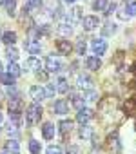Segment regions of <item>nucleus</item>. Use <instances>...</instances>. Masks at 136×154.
I'll list each match as a JSON object with an SVG mask.
<instances>
[{
	"label": "nucleus",
	"mask_w": 136,
	"mask_h": 154,
	"mask_svg": "<svg viewBox=\"0 0 136 154\" xmlns=\"http://www.w3.org/2000/svg\"><path fill=\"white\" fill-rule=\"evenodd\" d=\"M42 107H40V103H31L29 107H27V111H26V123L29 125V127H33V125H36L38 122H40V118H42Z\"/></svg>",
	"instance_id": "f257e3e1"
},
{
	"label": "nucleus",
	"mask_w": 136,
	"mask_h": 154,
	"mask_svg": "<svg viewBox=\"0 0 136 154\" xmlns=\"http://www.w3.org/2000/svg\"><path fill=\"white\" fill-rule=\"evenodd\" d=\"M82 26L85 31H94L98 26H100V18L94 17V15H89V17H84L82 18Z\"/></svg>",
	"instance_id": "f03ea898"
},
{
	"label": "nucleus",
	"mask_w": 136,
	"mask_h": 154,
	"mask_svg": "<svg viewBox=\"0 0 136 154\" xmlns=\"http://www.w3.org/2000/svg\"><path fill=\"white\" fill-rule=\"evenodd\" d=\"M45 69H47V72H58L62 69V62L54 56H47L45 58Z\"/></svg>",
	"instance_id": "7ed1b4c3"
},
{
	"label": "nucleus",
	"mask_w": 136,
	"mask_h": 154,
	"mask_svg": "<svg viewBox=\"0 0 136 154\" xmlns=\"http://www.w3.org/2000/svg\"><path fill=\"white\" fill-rule=\"evenodd\" d=\"M91 47H93L94 54H96V56H100V54H104V53L107 51V42H105L104 38H94V40H93V44H91Z\"/></svg>",
	"instance_id": "20e7f679"
},
{
	"label": "nucleus",
	"mask_w": 136,
	"mask_h": 154,
	"mask_svg": "<svg viewBox=\"0 0 136 154\" xmlns=\"http://www.w3.org/2000/svg\"><path fill=\"white\" fill-rule=\"evenodd\" d=\"M76 85L84 91H91L93 89V80L89 78L87 74H78V78H76Z\"/></svg>",
	"instance_id": "39448f33"
},
{
	"label": "nucleus",
	"mask_w": 136,
	"mask_h": 154,
	"mask_svg": "<svg viewBox=\"0 0 136 154\" xmlns=\"http://www.w3.org/2000/svg\"><path fill=\"white\" fill-rule=\"evenodd\" d=\"M8 107H9V114H20V112H22L24 103H22V100H20L18 96H15V98H11V100H9Z\"/></svg>",
	"instance_id": "423d86ee"
},
{
	"label": "nucleus",
	"mask_w": 136,
	"mask_h": 154,
	"mask_svg": "<svg viewBox=\"0 0 136 154\" xmlns=\"http://www.w3.org/2000/svg\"><path fill=\"white\" fill-rule=\"evenodd\" d=\"M93 116H94V112H93L91 109L84 107L82 111H78V112H76V122H78V123H82V125H85V123H87Z\"/></svg>",
	"instance_id": "0eeeda50"
},
{
	"label": "nucleus",
	"mask_w": 136,
	"mask_h": 154,
	"mask_svg": "<svg viewBox=\"0 0 136 154\" xmlns=\"http://www.w3.org/2000/svg\"><path fill=\"white\" fill-rule=\"evenodd\" d=\"M29 96L35 100V103H38V102H42L44 98H45V93H44V87H40V85H33L31 89H29Z\"/></svg>",
	"instance_id": "6e6552de"
},
{
	"label": "nucleus",
	"mask_w": 136,
	"mask_h": 154,
	"mask_svg": "<svg viewBox=\"0 0 136 154\" xmlns=\"http://www.w3.org/2000/svg\"><path fill=\"white\" fill-rule=\"evenodd\" d=\"M53 112L54 114H67L69 112V103H67L65 100H56L53 103Z\"/></svg>",
	"instance_id": "1a4fd4ad"
},
{
	"label": "nucleus",
	"mask_w": 136,
	"mask_h": 154,
	"mask_svg": "<svg viewBox=\"0 0 136 154\" xmlns=\"http://www.w3.org/2000/svg\"><path fill=\"white\" fill-rule=\"evenodd\" d=\"M56 49H58V53H60V54H69V53L73 51V45H71V42H69V40L60 38V40H56Z\"/></svg>",
	"instance_id": "9d476101"
},
{
	"label": "nucleus",
	"mask_w": 136,
	"mask_h": 154,
	"mask_svg": "<svg viewBox=\"0 0 136 154\" xmlns=\"http://www.w3.org/2000/svg\"><path fill=\"white\" fill-rule=\"evenodd\" d=\"M24 47L31 53V54H38L40 51H42V45H40V42H36V40H33V38H29V40H26V44H24Z\"/></svg>",
	"instance_id": "9b49d317"
},
{
	"label": "nucleus",
	"mask_w": 136,
	"mask_h": 154,
	"mask_svg": "<svg viewBox=\"0 0 136 154\" xmlns=\"http://www.w3.org/2000/svg\"><path fill=\"white\" fill-rule=\"evenodd\" d=\"M123 111L127 116H134L136 114V100L134 98H127L125 103H123Z\"/></svg>",
	"instance_id": "f8f14e48"
},
{
	"label": "nucleus",
	"mask_w": 136,
	"mask_h": 154,
	"mask_svg": "<svg viewBox=\"0 0 136 154\" xmlns=\"http://www.w3.org/2000/svg\"><path fill=\"white\" fill-rule=\"evenodd\" d=\"M85 65H87L89 71H98L100 65H102V60H100L98 56H89V58L85 60Z\"/></svg>",
	"instance_id": "ddd939ff"
},
{
	"label": "nucleus",
	"mask_w": 136,
	"mask_h": 154,
	"mask_svg": "<svg viewBox=\"0 0 136 154\" xmlns=\"http://www.w3.org/2000/svg\"><path fill=\"white\" fill-rule=\"evenodd\" d=\"M109 147H111L113 152H116V154L122 150V145H120V140H118V132H116V131L113 132V136H109Z\"/></svg>",
	"instance_id": "4468645a"
},
{
	"label": "nucleus",
	"mask_w": 136,
	"mask_h": 154,
	"mask_svg": "<svg viewBox=\"0 0 136 154\" xmlns=\"http://www.w3.org/2000/svg\"><path fill=\"white\" fill-rule=\"evenodd\" d=\"M6 152L8 154H20V145H18V141L17 140H9V141H6Z\"/></svg>",
	"instance_id": "2eb2a0df"
},
{
	"label": "nucleus",
	"mask_w": 136,
	"mask_h": 154,
	"mask_svg": "<svg viewBox=\"0 0 136 154\" xmlns=\"http://www.w3.org/2000/svg\"><path fill=\"white\" fill-rule=\"evenodd\" d=\"M42 136L45 140H53L54 138V125L53 123H44L42 125Z\"/></svg>",
	"instance_id": "dca6fc26"
},
{
	"label": "nucleus",
	"mask_w": 136,
	"mask_h": 154,
	"mask_svg": "<svg viewBox=\"0 0 136 154\" xmlns=\"http://www.w3.org/2000/svg\"><path fill=\"white\" fill-rule=\"evenodd\" d=\"M58 127H60L62 136H67V132H71V129H73V122H71V120H62V122L58 123Z\"/></svg>",
	"instance_id": "f3484780"
},
{
	"label": "nucleus",
	"mask_w": 136,
	"mask_h": 154,
	"mask_svg": "<svg viewBox=\"0 0 136 154\" xmlns=\"http://www.w3.org/2000/svg\"><path fill=\"white\" fill-rule=\"evenodd\" d=\"M78 134H80V138H82V140H89V138H93V127L85 123V125H82V127H80Z\"/></svg>",
	"instance_id": "a211bd4d"
},
{
	"label": "nucleus",
	"mask_w": 136,
	"mask_h": 154,
	"mask_svg": "<svg viewBox=\"0 0 136 154\" xmlns=\"http://www.w3.org/2000/svg\"><path fill=\"white\" fill-rule=\"evenodd\" d=\"M26 67L29 69V71H40V60L38 58H35V56H31V58H27V62H26Z\"/></svg>",
	"instance_id": "6ab92c4d"
},
{
	"label": "nucleus",
	"mask_w": 136,
	"mask_h": 154,
	"mask_svg": "<svg viewBox=\"0 0 136 154\" xmlns=\"http://www.w3.org/2000/svg\"><path fill=\"white\" fill-rule=\"evenodd\" d=\"M56 91L62 93V94H65L67 91H69V84H67L65 78H58V80H56Z\"/></svg>",
	"instance_id": "aec40b11"
},
{
	"label": "nucleus",
	"mask_w": 136,
	"mask_h": 154,
	"mask_svg": "<svg viewBox=\"0 0 136 154\" xmlns=\"http://www.w3.org/2000/svg\"><path fill=\"white\" fill-rule=\"evenodd\" d=\"M2 4H4V8H6L8 15L15 17V9H17V2H15V0H2Z\"/></svg>",
	"instance_id": "412c9836"
},
{
	"label": "nucleus",
	"mask_w": 136,
	"mask_h": 154,
	"mask_svg": "<svg viewBox=\"0 0 136 154\" xmlns=\"http://www.w3.org/2000/svg\"><path fill=\"white\" fill-rule=\"evenodd\" d=\"M116 33V24H113V22H107L104 27H102V35L104 36H111V35H114Z\"/></svg>",
	"instance_id": "4be33fe9"
},
{
	"label": "nucleus",
	"mask_w": 136,
	"mask_h": 154,
	"mask_svg": "<svg viewBox=\"0 0 136 154\" xmlns=\"http://www.w3.org/2000/svg\"><path fill=\"white\" fill-rule=\"evenodd\" d=\"M0 80H2V84H4V85H8V87L15 85V76H13V74H9V72H2V74H0Z\"/></svg>",
	"instance_id": "5701e85b"
},
{
	"label": "nucleus",
	"mask_w": 136,
	"mask_h": 154,
	"mask_svg": "<svg viewBox=\"0 0 136 154\" xmlns=\"http://www.w3.org/2000/svg\"><path fill=\"white\" fill-rule=\"evenodd\" d=\"M8 72H9V74H13L15 78H17V76H20L22 69H20V65H18L17 62H9V65H8Z\"/></svg>",
	"instance_id": "b1692460"
},
{
	"label": "nucleus",
	"mask_w": 136,
	"mask_h": 154,
	"mask_svg": "<svg viewBox=\"0 0 136 154\" xmlns=\"http://www.w3.org/2000/svg\"><path fill=\"white\" fill-rule=\"evenodd\" d=\"M2 40H4L8 45H13V44L17 42V33H15V31H6L4 36H2Z\"/></svg>",
	"instance_id": "393cba45"
},
{
	"label": "nucleus",
	"mask_w": 136,
	"mask_h": 154,
	"mask_svg": "<svg viewBox=\"0 0 136 154\" xmlns=\"http://www.w3.org/2000/svg\"><path fill=\"white\" fill-rule=\"evenodd\" d=\"M71 102H73V107H75V109H78V111H82V109H84V102H85V100H84V98H80L78 94H75V93H73V94H71Z\"/></svg>",
	"instance_id": "a878e982"
},
{
	"label": "nucleus",
	"mask_w": 136,
	"mask_h": 154,
	"mask_svg": "<svg viewBox=\"0 0 136 154\" xmlns=\"http://www.w3.org/2000/svg\"><path fill=\"white\" fill-rule=\"evenodd\" d=\"M111 109H114V100L105 98V100L100 103V111H102V112H107V111H111Z\"/></svg>",
	"instance_id": "bb28decb"
},
{
	"label": "nucleus",
	"mask_w": 136,
	"mask_h": 154,
	"mask_svg": "<svg viewBox=\"0 0 136 154\" xmlns=\"http://www.w3.org/2000/svg\"><path fill=\"white\" fill-rule=\"evenodd\" d=\"M93 8H94L96 11H104V13H105V9L109 8V2H107V0H94Z\"/></svg>",
	"instance_id": "cd10ccee"
},
{
	"label": "nucleus",
	"mask_w": 136,
	"mask_h": 154,
	"mask_svg": "<svg viewBox=\"0 0 136 154\" xmlns=\"http://www.w3.org/2000/svg\"><path fill=\"white\" fill-rule=\"evenodd\" d=\"M40 149H42L40 141H36V140H29V152H31V154H40Z\"/></svg>",
	"instance_id": "c85d7f7f"
},
{
	"label": "nucleus",
	"mask_w": 136,
	"mask_h": 154,
	"mask_svg": "<svg viewBox=\"0 0 136 154\" xmlns=\"http://www.w3.org/2000/svg\"><path fill=\"white\" fill-rule=\"evenodd\" d=\"M58 33L63 35V36H69V35L73 33V27H71L69 24H60V26H58Z\"/></svg>",
	"instance_id": "c756f323"
},
{
	"label": "nucleus",
	"mask_w": 136,
	"mask_h": 154,
	"mask_svg": "<svg viewBox=\"0 0 136 154\" xmlns=\"http://www.w3.org/2000/svg\"><path fill=\"white\" fill-rule=\"evenodd\" d=\"M69 17H71V22H78L82 18V9L80 8H73L69 11Z\"/></svg>",
	"instance_id": "7c9ffc66"
},
{
	"label": "nucleus",
	"mask_w": 136,
	"mask_h": 154,
	"mask_svg": "<svg viewBox=\"0 0 136 154\" xmlns=\"http://www.w3.org/2000/svg\"><path fill=\"white\" fill-rule=\"evenodd\" d=\"M84 100H85V102H96V100H98V93H96L94 89L85 91V93H84Z\"/></svg>",
	"instance_id": "2f4dec72"
},
{
	"label": "nucleus",
	"mask_w": 136,
	"mask_h": 154,
	"mask_svg": "<svg viewBox=\"0 0 136 154\" xmlns=\"http://www.w3.org/2000/svg\"><path fill=\"white\" fill-rule=\"evenodd\" d=\"M6 54H8V58H9V62H17L18 60V51L15 49V47H8V51H6Z\"/></svg>",
	"instance_id": "473e14b6"
},
{
	"label": "nucleus",
	"mask_w": 136,
	"mask_h": 154,
	"mask_svg": "<svg viewBox=\"0 0 136 154\" xmlns=\"http://www.w3.org/2000/svg\"><path fill=\"white\" fill-rule=\"evenodd\" d=\"M44 93H45V98H53L54 93H56V85H54V84H47V85L44 87Z\"/></svg>",
	"instance_id": "72a5a7b5"
},
{
	"label": "nucleus",
	"mask_w": 136,
	"mask_h": 154,
	"mask_svg": "<svg viewBox=\"0 0 136 154\" xmlns=\"http://www.w3.org/2000/svg\"><path fill=\"white\" fill-rule=\"evenodd\" d=\"M85 49H87L85 40H84V38H78V42H76V53H78V54H85Z\"/></svg>",
	"instance_id": "f704fd0d"
},
{
	"label": "nucleus",
	"mask_w": 136,
	"mask_h": 154,
	"mask_svg": "<svg viewBox=\"0 0 136 154\" xmlns=\"http://www.w3.org/2000/svg\"><path fill=\"white\" fill-rule=\"evenodd\" d=\"M125 13H127L129 17H136V2H129V4L125 6Z\"/></svg>",
	"instance_id": "c9c22d12"
},
{
	"label": "nucleus",
	"mask_w": 136,
	"mask_h": 154,
	"mask_svg": "<svg viewBox=\"0 0 136 154\" xmlns=\"http://www.w3.org/2000/svg\"><path fill=\"white\" fill-rule=\"evenodd\" d=\"M45 154H62V149L58 145H49L47 150H45Z\"/></svg>",
	"instance_id": "e433bc0d"
},
{
	"label": "nucleus",
	"mask_w": 136,
	"mask_h": 154,
	"mask_svg": "<svg viewBox=\"0 0 136 154\" xmlns=\"http://www.w3.org/2000/svg\"><path fill=\"white\" fill-rule=\"evenodd\" d=\"M8 134H9V136H11V134H13V136H17V134H18L17 125H15V123H11V122H9V125H8Z\"/></svg>",
	"instance_id": "4c0bfd02"
},
{
	"label": "nucleus",
	"mask_w": 136,
	"mask_h": 154,
	"mask_svg": "<svg viewBox=\"0 0 136 154\" xmlns=\"http://www.w3.org/2000/svg\"><path fill=\"white\" fill-rule=\"evenodd\" d=\"M42 0H27V8H40Z\"/></svg>",
	"instance_id": "58836bf2"
},
{
	"label": "nucleus",
	"mask_w": 136,
	"mask_h": 154,
	"mask_svg": "<svg viewBox=\"0 0 136 154\" xmlns=\"http://www.w3.org/2000/svg\"><path fill=\"white\" fill-rule=\"evenodd\" d=\"M114 11H116V4H114V2H111V4H109V8L105 9V15H111V13H114Z\"/></svg>",
	"instance_id": "ea45409f"
},
{
	"label": "nucleus",
	"mask_w": 136,
	"mask_h": 154,
	"mask_svg": "<svg viewBox=\"0 0 136 154\" xmlns=\"http://www.w3.org/2000/svg\"><path fill=\"white\" fill-rule=\"evenodd\" d=\"M36 76H38V80H47V72H44V71H38Z\"/></svg>",
	"instance_id": "a19ab883"
},
{
	"label": "nucleus",
	"mask_w": 136,
	"mask_h": 154,
	"mask_svg": "<svg viewBox=\"0 0 136 154\" xmlns=\"http://www.w3.org/2000/svg\"><path fill=\"white\" fill-rule=\"evenodd\" d=\"M65 2H67V4H75V2H76V0H65Z\"/></svg>",
	"instance_id": "79ce46f5"
},
{
	"label": "nucleus",
	"mask_w": 136,
	"mask_h": 154,
	"mask_svg": "<svg viewBox=\"0 0 136 154\" xmlns=\"http://www.w3.org/2000/svg\"><path fill=\"white\" fill-rule=\"evenodd\" d=\"M2 120H4V116H2V112H0V123H2Z\"/></svg>",
	"instance_id": "37998d69"
},
{
	"label": "nucleus",
	"mask_w": 136,
	"mask_h": 154,
	"mask_svg": "<svg viewBox=\"0 0 136 154\" xmlns=\"http://www.w3.org/2000/svg\"><path fill=\"white\" fill-rule=\"evenodd\" d=\"M0 74H2V62H0Z\"/></svg>",
	"instance_id": "c03bdc74"
},
{
	"label": "nucleus",
	"mask_w": 136,
	"mask_h": 154,
	"mask_svg": "<svg viewBox=\"0 0 136 154\" xmlns=\"http://www.w3.org/2000/svg\"><path fill=\"white\" fill-rule=\"evenodd\" d=\"M132 71H134V72H136V63H134V67H132Z\"/></svg>",
	"instance_id": "a18cd8bd"
},
{
	"label": "nucleus",
	"mask_w": 136,
	"mask_h": 154,
	"mask_svg": "<svg viewBox=\"0 0 136 154\" xmlns=\"http://www.w3.org/2000/svg\"><path fill=\"white\" fill-rule=\"evenodd\" d=\"M0 100H2V93H0Z\"/></svg>",
	"instance_id": "49530a36"
},
{
	"label": "nucleus",
	"mask_w": 136,
	"mask_h": 154,
	"mask_svg": "<svg viewBox=\"0 0 136 154\" xmlns=\"http://www.w3.org/2000/svg\"><path fill=\"white\" fill-rule=\"evenodd\" d=\"M127 2H131V0H127Z\"/></svg>",
	"instance_id": "de8ad7c7"
}]
</instances>
